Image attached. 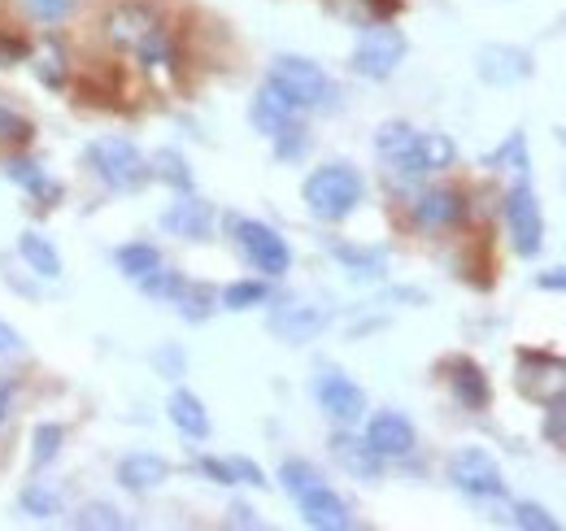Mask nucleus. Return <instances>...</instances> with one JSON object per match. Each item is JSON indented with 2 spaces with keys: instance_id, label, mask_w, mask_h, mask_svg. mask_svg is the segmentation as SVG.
Here are the masks:
<instances>
[{
  "instance_id": "f257e3e1",
  "label": "nucleus",
  "mask_w": 566,
  "mask_h": 531,
  "mask_svg": "<svg viewBox=\"0 0 566 531\" xmlns=\"http://www.w3.org/2000/svg\"><path fill=\"white\" fill-rule=\"evenodd\" d=\"M266 83L292 110H332L336 105V83L327 79V70L305 62V58H275Z\"/></svg>"
},
{
  "instance_id": "f03ea898",
  "label": "nucleus",
  "mask_w": 566,
  "mask_h": 531,
  "mask_svg": "<svg viewBox=\"0 0 566 531\" xmlns=\"http://www.w3.org/2000/svg\"><path fill=\"white\" fill-rule=\"evenodd\" d=\"M301 192H305V205H310L314 218L345 222L357 209V200H361V175L354 166H323V170H314L305 179Z\"/></svg>"
},
{
  "instance_id": "7ed1b4c3",
  "label": "nucleus",
  "mask_w": 566,
  "mask_h": 531,
  "mask_svg": "<svg viewBox=\"0 0 566 531\" xmlns=\"http://www.w3.org/2000/svg\"><path fill=\"white\" fill-rule=\"evenodd\" d=\"M87 162L101 175V184L114 192H140L153 175V166L144 162V153L132 139H96L87 148Z\"/></svg>"
},
{
  "instance_id": "20e7f679",
  "label": "nucleus",
  "mask_w": 566,
  "mask_h": 531,
  "mask_svg": "<svg viewBox=\"0 0 566 531\" xmlns=\"http://www.w3.org/2000/svg\"><path fill=\"white\" fill-rule=\"evenodd\" d=\"M505 227H510V244L518 258H536L545 244V218H541V200L527 188V179H518L505 197Z\"/></svg>"
},
{
  "instance_id": "39448f33",
  "label": "nucleus",
  "mask_w": 566,
  "mask_h": 531,
  "mask_svg": "<svg viewBox=\"0 0 566 531\" xmlns=\"http://www.w3.org/2000/svg\"><path fill=\"white\" fill-rule=\"evenodd\" d=\"M406 62V35L397 27H370L354 49V70L361 79H388Z\"/></svg>"
},
{
  "instance_id": "423d86ee",
  "label": "nucleus",
  "mask_w": 566,
  "mask_h": 531,
  "mask_svg": "<svg viewBox=\"0 0 566 531\" xmlns=\"http://www.w3.org/2000/svg\"><path fill=\"white\" fill-rule=\"evenodd\" d=\"M231 231H235V244L244 249V258L258 266L262 274L280 279L283 270L292 266V253H287L280 231H271V227H262L253 218H231Z\"/></svg>"
},
{
  "instance_id": "0eeeda50",
  "label": "nucleus",
  "mask_w": 566,
  "mask_h": 531,
  "mask_svg": "<svg viewBox=\"0 0 566 531\" xmlns=\"http://www.w3.org/2000/svg\"><path fill=\"white\" fill-rule=\"evenodd\" d=\"M449 479L458 492L467 497H480V501H493L505 492V479H501V466L484 454V449H462L449 458Z\"/></svg>"
},
{
  "instance_id": "6e6552de",
  "label": "nucleus",
  "mask_w": 566,
  "mask_h": 531,
  "mask_svg": "<svg viewBox=\"0 0 566 531\" xmlns=\"http://www.w3.org/2000/svg\"><path fill=\"white\" fill-rule=\"evenodd\" d=\"M314 397L323 405V414L332 423H340V427H354L366 414V393L357 388L349 375H340V371H323L318 384H314Z\"/></svg>"
},
{
  "instance_id": "1a4fd4ad",
  "label": "nucleus",
  "mask_w": 566,
  "mask_h": 531,
  "mask_svg": "<svg viewBox=\"0 0 566 531\" xmlns=\"http://www.w3.org/2000/svg\"><path fill=\"white\" fill-rule=\"evenodd\" d=\"M453 157H458V148H453L449 135H415V144L401 157H392L388 166H392L397 179H423L431 170H449Z\"/></svg>"
},
{
  "instance_id": "9d476101",
  "label": "nucleus",
  "mask_w": 566,
  "mask_h": 531,
  "mask_svg": "<svg viewBox=\"0 0 566 531\" xmlns=\"http://www.w3.org/2000/svg\"><path fill=\"white\" fill-rule=\"evenodd\" d=\"M105 31H109V40H114L118 49H127V53L140 58L144 44H148L157 31H166V27L157 22V13H153L148 4H118V9L105 18Z\"/></svg>"
},
{
  "instance_id": "9b49d317",
  "label": "nucleus",
  "mask_w": 566,
  "mask_h": 531,
  "mask_svg": "<svg viewBox=\"0 0 566 531\" xmlns=\"http://www.w3.org/2000/svg\"><path fill=\"white\" fill-rule=\"evenodd\" d=\"M366 445L379 458H410L415 454V423L406 414H397V409H379L366 423Z\"/></svg>"
},
{
  "instance_id": "f8f14e48",
  "label": "nucleus",
  "mask_w": 566,
  "mask_h": 531,
  "mask_svg": "<svg viewBox=\"0 0 566 531\" xmlns=\"http://www.w3.org/2000/svg\"><path fill=\"white\" fill-rule=\"evenodd\" d=\"M332 323V314L323 305H310V301H283L271 310V332L287 340V344H305Z\"/></svg>"
},
{
  "instance_id": "ddd939ff",
  "label": "nucleus",
  "mask_w": 566,
  "mask_h": 531,
  "mask_svg": "<svg viewBox=\"0 0 566 531\" xmlns=\"http://www.w3.org/2000/svg\"><path fill=\"white\" fill-rule=\"evenodd\" d=\"M518 388L527 397L554 400L558 393H566V362L545 357V353H523L518 357Z\"/></svg>"
},
{
  "instance_id": "4468645a",
  "label": "nucleus",
  "mask_w": 566,
  "mask_h": 531,
  "mask_svg": "<svg viewBox=\"0 0 566 531\" xmlns=\"http://www.w3.org/2000/svg\"><path fill=\"white\" fill-rule=\"evenodd\" d=\"M296 506H301V519L310 523V528L318 531H340V528H354V519H349V506L327 488V479L323 483H314V488H305L301 497H296Z\"/></svg>"
},
{
  "instance_id": "2eb2a0df",
  "label": "nucleus",
  "mask_w": 566,
  "mask_h": 531,
  "mask_svg": "<svg viewBox=\"0 0 566 531\" xmlns=\"http://www.w3.org/2000/svg\"><path fill=\"white\" fill-rule=\"evenodd\" d=\"M462 214H467V200H462V192H453V188H431V192H423V197L415 200V222L423 231H444V227L462 222Z\"/></svg>"
},
{
  "instance_id": "dca6fc26",
  "label": "nucleus",
  "mask_w": 566,
  "mask_h": 531,
  "mask_svg": "<svg viewBox=\"0 0 566 531\" xmlns=\"http://www.w3.org/2000/svg\"><path fill=\"white\" fill-rule=\"evenodd\" d=\"M210 222H213L210 200H197V197L175 200V205L161 214V227H166L170 236H184V240H206V236H210Z\"/></svg>"
},
{
  "instance_id": "f3484780",
  "label": "nucleus",
  "mask_w": 566,
  "mask_h": 531,
  "mask_svg": "<svg viewBox=\"0 0 566 531\" xmlns=\"http://www.w3.org/2000/svg\"><path fill=\"white\" fill-rule=\"evenodd\" d=\"M166 479H170V466L161 462L157 454H132V458L118 462V483H123L127 492H153V488H161Z\"/></svg>"
},
{
  "instance_id": "a211bd4d",
  "label": "nucleus",
  "mask_w": 566,
  "mask_h": 531,
  "mask_svg": "<svg viewBox=\"0 0 566 531\" xmlns=\"http://www.w3.org/2000/svg\"><path fill=\"white\" fill-rule=\"evenodd\" d=\"M480 74L489 83H518V79L532 74V58L518 53V49H505V44H489L480 53Z\"/></svg>"
},
{
  "instance_id": "6ab92c4d",
  "label": "nucleus",
  "mask_w": 566,
  "mask_h": 531,
  "mask_svg": "<svg viewBox=\"0 0 566 531\" xmlns=\"http://www.w3.org/2000/svg\"><path fill=\"white\" fill-rule=\"evenodd\" d=\"M332 458L345 466L354 479H379V470H384V458H379V454H375L366 440L349 436V431L332 440Z\"/></svg>"
},
{
  "instance_id": "aec40b11",
  "label": "nucleus",
  "mask_w": 566,
  "mask_h": 531,
  "mask_svg": "<svg viewBox=\"0 0 566 531\" xmlns=\"http://www.w3.org/2000/svg\"><path fill=\"white\" fill-rule=\"evenodd\" d=\"M292 123H296V110H292V105L283 101L280 92L266 83V87L253 96V127H258L262 135H271V139H275V135H280L283 127H292Z\"/></svg>"
},
{
  "instance_id": "412c9836",
  "label": "nucleus",
  "mask_w": 566,
  "mask_h": 531,
  "mask_svg": "<svg viewBox=\"0 0 566 531\" xmlns=\"http://www.w3.org/2000/svg\"><path fill=\"white\" fill-rule=\"evenodd\" d=\"M449 384H453V397L462 400L467 409H484L489 405V379H484V371L475 362H467V357L449 362Z\"/></svg>"
},
{
  "instance_id": "4be33fe9",
  "label": "nucleus",
  "mask_w": 566,
  "mask_h": 531,
  "mask_svg": "<svg viewBox=\"0 0 566 531\" xmlns=\"http://www.w3.org/2000/svg\"><path fill=\"white\" fill-rule=\"evenodd\" d=\"M170 423L184 431V436H192V440H206L210 436V414H206V405L197 393H188V388H179V393H170Z\"/></svg>"
},
{
  "instance_id": "5701e85b",
  "label": "nucleus",
  "mask_w": 566,
  "mask_h": 531,
  "mask_svg": "<svg viewBox=\"0 0 566 531\" xmlns=\"http://www.w3.org/2000/svg\"><path fill=\"white\" fill-rule=\"evenodd\" d=\"M18 253L27 258V266H31L35 274H44V279H57V274H62V253H57L40 231H22V236H18Z\"/></svg>"
},
{
  "instance_id": "b1692460",
  "label": "nucleus",
  "mask_w": 566,
  "mask_h": 531,
  "mask_svg": "<svg viewBox=\"0 0 566 531\" xmlns=\"http://www.w3.org/2000/svg\"><path fill=\"white\" fill-rule=\"evenodd\" d=\"M114 262H118V270L127 274V279H148L157 266H161V253L153 249V244H123L118 253H114Z\"/></svg>"
},
{
  "instance_id": "393cba45",
  "label": "nucleus",
  "mask_w": 566,
  "mask_h": 531,
  "mask_svg": "<svg viewBox=\"0 0 566 531\" xmlns=\"http://www.w3.org/2000/svg\"><path fill=\"white\" fill-rule=\"evenodd\" d=\"M415 127H406V123H388V127H379L375 132V148H379V157L384 162H392V157H401L410 144H415Z\"/></svg>"
},
{
  "instance_id": "a878e982",
  "label": "nucleus",
  "mask_w": 566,
  "mask_h": 531,
  "mask_svg": "<svg viewBox=\"0 0 566 531\" xmlns=\"http://www.w3.org/2000/svg\"><path fill=\"white\" fill-rule=\"evenodd\" d=\"M266 296H271L266 283L244 279V283H231V288L222 292V305H227V310H253V305H266Z\"/></svg>"
},
{
  "instance_id": "bb28decb",
  "label": "nucleus",
  "mask_w": 566,
  "mask_h": 531,
  "mask_svg": "<svg viewBox=\"0 0 566 531\" xmlns=\"http://www.w3.org/2000/svg\"><path fill=\"white\" fill-rule=\"evenodd\" d=\"M175 305H179V314H184V319H192V323H201V319H210L213 296H210V288H197V283H184V288H179V296H175Z\"/></svg>"
},
{
  "instance_id": "cd10ccee",
  "label": "nucleus",
  "mask_w": 566,
  "mask_h": 531,
  "mask_svg": "<svg viewBox=\"0 0 566 531\" xmlns=\"http://www.w3.org/2000/svg\"><path fill=\"white\" fill-rule=\"evenodd\" d=\"M280 483H283V492H287V497L296 501V497H301L305 488H314V483H323V475H318V470H314V466H310V462H296V458H292V462H283Z\"/></svg>"
},
{
  "instance_id": "c85d7f7f",
  "label": "nucleus",
  "mask_w": 566,
  "mask_h": 531,
  "mask_svg": "<svg viewBox=\"0 0 566 531\" xmlns=\"http://www.w3.org/2000/svg\"><path fill=\"white\" fill-rule=\"evenodd\" d=\"M4 175H9L13 184H22V188L40 192V197H57V188H49V179L40 175V166H35V162H9V166H4Z\"/></svg>"
},
{
  "instance_id": "c756f323",
  "label": "nucleus",
  "mask_w": 566,
  "mask_h": 531,
  "mask_svg": "<svg viewBox=\"0 0 566 531\" xmlns=\"http://www.w3.org/2000/svg\"><path fill=\"white\" fill-rule=\"evenodd\" d=\"M62 440H66V431H62L57 423H44V427L35 431V449H31V462H35V466H49L53 458H57Z\"/></svg>"
},
{
  "instance_id": "7c9ffc66",
  "label": "nucleus",
  "mask_w": 566,
  "mask_h": 531,
  "mask_svg": "<svg viewBox=\"0 0 566 531\" xmlns=\"http://www.w3.org/2000/svg\"><path fill=\"white\" fill-rule=\"evenodd\" d=\"M514 523L527 531H558V519L545 506H532V501H518L514 506Z\"/></svg>"
},
{
  "instance_id": "2f4dec72",
  "label": "nucleus",
  "mask_w": 566,
  "mask_h": 531,
  "mask_svg": "<svg viewBox=\"0 0 566 531\" xmlns=\"http://www.w3.org/2000/svg\"><path fill=\"white\" fill-rule=\"evenodd\" d=\"M74 523H78V528H105V531H123V528H127V519H123L114 506H101V501H96V506H87V510H83Z\"/></svg>"
},
{
  "instance_id": "473e14b6",
  "label": "nucleus",
  "mask_w": 566,
  "mask_h": 531,
  "mask_svg": "<svg viewBox=\"0 0 566 531\" xmlns=\"http://www.w3.org/2000/svg\"><path fill=\"white\" fill-rule=\"evenodd\" d=\"M140 288H144V292H148V296H161V301H175V296H179V288H184V279L157 266V270H153L148 279H140Z\"/></svg>"
},
{
  "instance_id": "72a5a7b5",
  "label": "nucleus",
  "mask_w": 566,
  "mask_h": 531,
  "mask_svg": "<svg viewBox=\"0 0 566 531\" xmlns=\"http://www.w3.org/2000/svg\"><path fill=\"white\" fill-rule=\"evenodd\" d=\"M157 179H166V184H175V188H192V175L184 170V157L179 153H157Z\"/></svg>"
},
{
  "instance_id": "f704fd0d",
  "label": "nucleus",
  "mask_w": 566,
  "mask_h": 531,
  "mask_svg": "<svg viewBox=\"0 0 566 531\" xmlns=\"http://www.w3.org/2000/svg\"><path fill=\"white\" fill-rule=\"evenodd\" d=\"M336 258L354 266L357 279H366V274H370V279H375V274H384V253H357V249H345V244H340V249H336Z\"/></svg>"
},
{
  "instance_id": "c9c22d12",
  "label": "nucleus",
  "mask_w": 566,
  "mask_h": 531,
  "mask_svg": "<svg viewBox=\"0 0 566 531\" xmlns=\"http://www.w3.org/2000/svg\"><path fill=\"white\" fill-rule=\"evenodd\" d=\"M22 506H27V514H35V519H53V514L62 510V501H57L53 492H44V488H27V492H22Z\"/></svg>"
},
{
  "instance_id": "e433bc0d",
  "label": "nucleus",
  "mask_w": 566,
  "mask_h": 531,
  "mask_svg": "<svg viewBox=\"0 0 566 531\" xmlns=\"http://www.w3.org/2000/svg\"><path fill=\"white\" fill-rule=\"evenodd\" d=\"M78 0H27V9L40 18V22H62V18H71V9Z\"/></svg>"
},
{
  "instance_id": "4c0bfd02",
  "label": "nucleus",
  "mask_w": 566,
  "mask_h": 531,
  "mask_svg": "<svg viewBox=\"0 0 566 531\" xmlns=\"http://www.w3.org/2000/svg\"><path fill=\"white\" fill-rule=\"evenodd\" d=\"M545 436L549 440H558L566 449V393H558V397L549 400V418H545Z\"/></svg>"
},
{
  "instance_id": "58836bf2",
  "label": "nucleus",
  "mask_w": 566,
  "mask_h": 531,
  "mask_svg": "<svg viewBox=\"0 0 566 531\" xmlns=\"http://www.w3.org/2000/svg\"><path fill=\"white\" fill-rule=\"evenodd\" d=\"M40 79H44V83H53V87L66 79V58H62V49H57V44L40 53Z\"/></svg>"
},
{
  "instance_id": "ea45409f",
  "label": "nucleus",
  "mask_w": 566,
  "mask_h": 531,
  "mask_svg": "<svg viewBox=\"0 0 566 531\" xmlns=\"http://www.w3.org/2000/svg\"><path fill=\"white\" fill-rule=\"evenodd\" d=\"M231 475H235V483H253V488H266V475H262L258 466L249 462V458H231Z\"/></svg>"
},
{
  "instance_id": "a19ab883",
  "label": "nucleus",
  "mask_w": 566,
  "mask_h": 531,
  "mask_svg": "<svg viewBox=\"0 0 566 531\" xmlns=\"http://www.w3.org/2000/svg\"><path fill=\"white\" fill-rule=\"evenodd\" d=\"M13 405H18V388H13L9 375H0V431H4L9 418H13Z\"/></svg>"
},
{
  "instance_id": "79ce46f5",
  "label": "nucleus",
  "mask_w": 566,
  "mask_h": 531,
  "mask_svg": "<svg viewBox=\"0 0 566 531\" xmlns=\"http://www.w3.org/2000/svg\"><path fill=\"white\" fill-rule=\"evenodd\" d=\"M27 123L18 118V114H9V110H0V139H27Z\"/></svg>"
},
{
  "instance_id": "37998d69",
  "label": "nucleus",
  "mask_w": 566,
  "mask_h": 531,
  "mask_svg": "<svg viewBox=\"0 0 566 531\" xmlns=\"http://www.w3.org/2000/svg\"><path fill=\"white\" fill-rule=\"evenodd\" d=\"M201 475H210L213 483H235L231 462H218V458H201Z\"/></svg>"
},
{
  "instance_id": "c03bdc74",
  "label": "nucleus",
  "mask_w": 566,
  "mask_h": 531,
  "mask_svg": "<svg viewBox=\"0 0 566 531\" xmlns=\"http://www.w3.org/2000/svg\"><path fill=\"white\" fill-rule=\"evenodd\" d=\"M22 53H27V44H22V40H13V35H0V66H13Z\"/></svg>"
},
{
  "instance_id": "a18cd8bd",
  "label": "nucleus",
  "mask_w": 566,
  "mask_h": 531,
  "mask_svg": "<svg viewBox=\"0 0 566 531\" xmlns=\"http://www.w3.org/2000/svg\"><path fill=\"white\" fill-rule=\"evenodd\" d=\"M22 348V335L13 332L9 323H0V357H9V353H18Z\"/></svg>"
},
{
  "instance_id": "49530a36",
  "label": "nucleus",
  "mask_w": 566,
  "mask_h": 531,
  "mask_svg": "<svg viewBox=\"0 0 566 531\" xmlns=\"http://www.w3.org/2000/svg\"><path fill=\"white\" fill-rule=\"evenodd\" d=\"M536 283H541V288H549V292H566V266H558V270H545Z\"/></svg>"
},
{
  "instance_id": "de8ad7c7",
  "label": "nucleus",
  "mask_w": 566,
  "mask_h": 531,
  "mask_svg": "<svg viewBox=\"0 0 566 531\" xmlns=\"http://www.w3.org/2000/svg\"><path fill=\"white\" fill-rule=\"evenodd\" d=\"M231 523H235V528H258V519H253L249 506H235V510H231Z\"/></svg>"
}]
</instances>
